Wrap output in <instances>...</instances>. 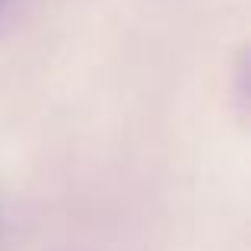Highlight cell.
<instances>
[{
	"label": "cell",
	"instance_id": "cell-1",
	"mask_svg": "<svg viewBox=\"0 0 251 251\" xmlns=\"http://www.w3.org/2000/svg\"><path fill=\"white\" fill-rule=\"evenodd\" d=\"M0 235H3V220H0Z\"/></svg>",
	"mask_w": 251,
	"mask_h": 251
}]
</instances>
